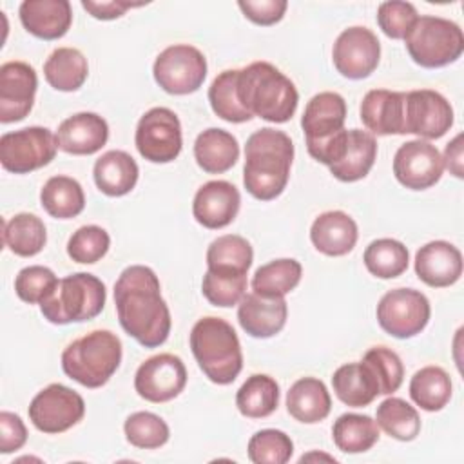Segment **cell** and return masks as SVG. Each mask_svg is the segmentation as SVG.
<instances>
[{
  "label": "cell",
  "instance_id": "obj_1",
  "mask_svg": "<svg viewBox=\"0 0 464 464\" xmlns=\"http://www.w3.org/2000/svg\"><path fill=\"white\" fill-rule=\"evenodd\" d=\"M114 304L121 328L141 346L156 348L167 341L172 321L152 268L127 266L114 283Z\"/></svg>",
  "mask_w": 464,
  "mask_h": 464
},
{
  "label": "cell",
  "instance_id": "obj_2",
  "mask_svg": "<svg viewBox=\"0 0 464 464\" xmlns=\"http://www.w3.org/2000/svg\"><path fill=\"white\" fill-rule=\"evenodd\" d=\"M294 160V143L283 130L270 127L252 132L245 145L243 185L261 201L276 199L286 187Z\"/></svg>",
  "mask_w": 464,
  "mask_h": 464
},
{
  "label": "cell",
  "instance_id": "obj_3",
  "mask_svg": "<svg viewBox=\"0 0 464 464\" xmlns=\"http://www.w3.org/2000/svg\"><path fill=\"white\" fill-rule=\"evenodd\" d=\"M237 96L252 116L272 123L288 121L299 102L294 82L268 62H254L239 69Z\"/></svg>",
  "mask_w": 464,
  "mask_h": 464
},
{
  "label": "cell",
  "instance_id": "obj_4",
  "mask_svg": "<svg viewBox=\"0 0 464 464\" xmlns=\"http://www.w3.org/2000/svg\"><path fill=\"white\" fill-rule=\"evenodd\" d=\"M190 350L203 373L216 384H230L243 368L236 330L221 317H203L190 330Z\"/></svg>",
  "mask_w": 464,
  "mask_h": 464
},
{
  "label": "cell",
  "instance_id": "obj_5",
  "mask_svg": "<svg viewBox=\"0 0 464 464\" xmlns=\"http://www.w3.org/2000/svg\"><path fill=\"white\" fill-rule=\"evenodd\" d=\"M121 362V341L111 330H92L62 352L63 373L85 388H102Z\"/></svg>",
  "mask_w": 464,
  "mask_h": 464
},
{
  "label": "cell",
  "instance_id": "obj_6",
  "mask_svg": "<svg viewBox=\"0 0 464 464\" xmlns=\"http://www.w3.org/2000/svg\"><path fill=\"white\" fill-rule=\"evenodd\" d=\"M107 290L102 279L76 272L58 279L53 292L40 303L44 317L53 324H69L94 319L105 306Z\"/></svg>",
  "mask_w": 464,
  "mask_h": 464
},
{
  "label": "cell",
  "instance_id": "obj_7",
  "mask_svg": "<svg viewBox=\"0 0 464 464\" xmlns=\"http://www.w3.org/2000/svg\"><path fill=\"white\" fill-rule=\"evenodd\" d=\"M411 60L426 69L444 67L460 58L464 51L462 29L440 16H419L404 36Z\"/></svg>",
  "mask_w": 464,
  "mask_h": 464
},
{
  "label": "cell",
  "instance_id": "obj_8",
  "mask_svg": "<svg viewBox=\"0 0 464 464\" xmlns=\"http://www.w3.org/2000/svg\"><path fill=\"white\" fill-rule=\"evenodd\" d=\"M152 74L165 92L190 94L207 78V58L194 45L176 44L156 56Z\"/></svg>",
  "mask_w": 464,
  "mask_h": 464
},
{
  "label": "cell",
  "instance_id": "obj_9",
  "mask_svg": "<svg viewBox=\"0 0 464 464\" xmlns=\"http://www.w3.org/2000/svg\"><path fill=\"white\" fill-rule=\"evenodd\" d=\"M56 134L45 127H25L0 138V163L13 174H27L51 163L56 156Z\"/></svg>",
  "mask_w": 464,
  "mask_h": 464
},
{
  "label": "cell",
  "instance_id": "obj_10",
  "mask_svg": "<svg viewBox=\"0 0 464 464\" xmlns=\"http://www.w3.org/2000/svg\"><path fill=\"white\" fill-rule=\"evenodd\" d=\"M428 297L413 288H395L386 292L377 304L379 326L397 339L420 334L430 321Z\"/></svg>",
  "mask_w": 464,
  "mask_h": 464
},
{
  "label": "cell",
  "instance_id": "obj_11",
  "mask_svg": "<svg viewBox=\"0 0 464 464\" xmlns=\"http://www.w3.org/2000/svg\"><path fill=\"white\" fill-rule=\"evenodd\" d=\"M136 149L141 158L152 163L174 161L181 152V123L174 111L167 107H152L136 127Z\"/></svg>",
  "mask_w": 464,
  "mask_h": 464
},
{
  "label": "cell",
  "instance_id": "obj_12",
  "mask_svg": "<svg viewBox=\"0 0 464 464\" xmlns=\"http://www.w3.org/2000/svg\"><path fill=\"white\" fill-rule=\"evenodd\" d=\"M27 413L38 431L54 435L67 431L83 419L85 402L74 390L53 382L33 397Z\"/></svg>",
  "mask_w": 464,
  "mask_h": 464
},
{
  "label": "cell",
  "instance_id": "obj_13",
  "mask_svg": "<svg viewBox=\"0 0 464 464\" xmlns=\"http://www.w3.org/2000/svg\"><path fill=\"white\" fill-rule=\"evenodd\" d=\"M453 125V109L437 91L417 89L406 92L404 134H417L419 140L442 138Z\"/></svg>",
  "mask_w": 464,
  "mask_h": 464
},
{
  "label": "cell",
  "instance_id": "obj_14",
  "mask_svg": "<svg viewBox=\"0 0 464 464\" xmlns=\"http://www.w3.org/2000/svg\"><path fill=\"white\" fill-rule=\"evenodd\" d=\"M332 60L344 78L362 80L370 76L381 60V44L368 27L353 25L344 29L332 49Z\"/></svg>",
  "mask_w": 464,
  "mask_h": 464
},
{
  "label": "cell",
  "instance_id": "obj_15",
  "mask_svg": "<svg viewBox=\"0 0 464 464\" xmlns=\"http://www.w3.org/2000/svg\"><path fill=\"white\" fill-rule=\"evenodd\" d=\"M187 384V368L174 353H158L140 364L134 390L149 402H167L178 397Z\"/></svg>",
  "mask_w": 464,
  "mask_h": 464
},
{
  "label": "cell",
  "instance_id": "obj_16",
  "mask_svg": "<svg viewBox=\"0 0 464 464\" xmlns=\"http://www.w3.org/2000/svg\"><path fill=\"white\" fill-rule=\"evenodd\" d=\"M444 170V161L435 145L426 140L402 143L393 158V174L401 185L411 190L433 187Z\"/></svg>",
  "mask_w": 464,
  "mask_h": 464
},
{
  "label": "cell",
  "instance_id": "obj_17",
  "mask_svg": "<svg viewBox=\"0 0 464 464\" xmlns=\"http://www.w3.org/2000/svg\"><path fill=\"white\" fill-rule=\"evenodd\" d=\"M38 78L25 62H5L0 67V121L24 120L34 103Z\"/></svg>",
  "mask_w": 464,
  "mask_h": 464
},
{
  "label": "cell",
  "instance_id": "obj_18",
  "mask_svg": "<svg viewBox=\"0 0 464 464\" xmlns=\"http://www.w3.org/2000/svg\"><path fill=\"white\" fill-rule=\"evenodd\" d=\"M239 205V190L225 179H214L198 188L192 201V214L205 228L218 230L236 219Z\"/></svg>",
  "mask_w": 464,
  "mask_h": 464
},
{
  "label": "cell",
  "instance_id": "obj_19",
  "mask_svg": "<svg viewBox=\"0 0 464 464\" xmlns=\"http://www.w3.org/2000/svg\"><path fill=\"white\" fill-rule=\"evenodd\" d=\"M415 274L428 286H451L462 276V254L448 241H430L415 254Z\"/></svg>",
  "mask_w": 464,
  "mask_h": 464
},
{
  "label": "cell",
  "instance_id": "obj_20",
  "mask_svg": "<svg viewBox=\"0 0 464 464\" xmlns=\"http://www.w3.org/2000/svg\"><path fill=\"white\" fill-rule=\"evenodd\" d=\"M286 315L288 306L285 297L261 295L256 292L245 294L237 308V321L241 328L257 339L279 334L286 323Z\"/></svg>",
  "mask_w": 464,
  "mask_h": 464
},
{
  "label": "cell",
  "instance_id": "obj_21",
  "mask_svg": "<svg viewBox=\"0 0 464 464\" xmlns=\"http://www.w3.org/2000/svg\"><path fill=\"white\" fill-rule=\"evenodd\" d=\"M109 140V125L96 112H78L63 120L56 130L58 149L74 154L89 156L98 152Z\"/></svg>",
  "mask_w": 464,
  "mask_h": 464
},
{
  "label": "cell",
  "instance_id": "obj_22",
  "mask_svg": "<svg viewBox=\"0 0 464 464\" xmlns=\"http://www.w3.org/2000/svg\"><path fill=\"white\" fill-rule=\"evenodd\" d=\"M404 100L406 92L388 89L368 91L361 102L364 127L377 136L404 134Z\"/></svg>",
  "mask_w": 464,
  "mask_h": 464
},
{
  "label": "cell",
  "instance_id": "obj_23",
  "mask_svg": "<svg viewBox=\"0 0 464 464\" xmlns=\"http://www.w3.org/2000/svg\"><path fill=\"white\" fill-rule=\"evenodd\" d=\"M18 14L24 29L42 40L62 38L72 22L67 0H24Z\"/></svg>",
  "mask_w": 464,
  "mask_h": 464
},
{
  "label": "cell",
  "instance_id": "obj_24",
  "mask_svg": "<svg viewBox=\"0 0 464 464\" xmlns=\"http://www.w3.org/2000/svg\"><path fill=\"white\" fill-rule=\"evenodd\" d=\"M346 102L341 94L324 91L310 98L301 116V127L306 143L321 141L344 129Z\"/></svg>",
  "mask_w": 464,
  "mask_h": 464
},
{
  "label": "cell",
  "instance_id": "obj_25",
  "mask_svg": "<svg viewBox=\"0 0 464 464\" xmlns=\"http://www.w3.org/2000/svg\"><path fill=\"white\" fill-rule=\"evenodd\" d=\"M357 223L343 210H328L319 214L310 228L312 245L324 256L339 257L357 243Z\"/></svg>",
  "mask_w": 464,
  "mask_h": 464
},
{
  "label": "cell",
  "instance_id": "obj_26",
  "mask_svg": "<svg viewBox=\"0 0 464 464\" xmlns=\"http://www.w3.org/2000/svg\"><path fill=\"white\" fill-rule=\"evenodd\" d=\"M138 163L125 150H107L94 161L92 176L100 192L111 198L129 194L138 181Z\"/></svg>",
  "mask_w": 464,
  "mask_h": 464
},
{
  "label": "cell",
  "instance_id": "obj_27",
  "mask_svg": "<svg viewBox=\"0 0 464 464\" xmlns=\"http://www.w3.org/2000/svg\"><path fill=\"white\" fill-rule=\"evenodd\" d=\"M377 158V141L372 132L350 129L346 147L339 161L330 165V174L339 181L352 183L362 179L373 167Z\"/></svg>",
  "mask_w": 464,
  "mask_h": 464
},
{
  "label": "cell",
  "instance_id": "obj_28",
  "mask_svg": "<svg viewBox=\"0 0 464 464\" xmlns=\"http://www.w3.org/2000/svg\"><path fill=\"white\" fill-rule=\"evenodd\" d=\"M332 386L337 399L352 408L368 406L381 395L379 382L364 361L339 366L332 375Z\"/></svg>",
  "mask_w": 464,
  "mask_h": 464
},
{
  "label": "cell",
  "instance_id": "obj_29",
  "mask_svg": "<svg viewBox=\"0 0 464 464\" xmlns=\"http://www.w3.org/2000/svg\"><path fill=\"white\" fill-rule=\"evenodd\" d=\"M288 413L304 424H315L328 417L332 399L323 381L315 377H303L295 381L286 393Z\"/></svg>",
  "mask_w": 464,
  "mask_h": 464
},
{
  "label": "cell",
  "instance_id": "obj_30",
  "mask_svg": "<svg viewBox=\"0 0 464 464\" xmlns=\"http://www.w3.org/2000/svg\"><path fill=\"white\" fill-rule=\"evenodd\" d=\"M196 163L208 174H221L232 169L239 158L237 140L223 129L210 127L194 141Z\"/></svg>",
  "mask_w": 464,
  "mask_h": 464
},
{
  "label": "cell",
  "instance_id": "obj_31",
  "mask_svg": "<svg viewBox=\"0 0 464 464\" xmlns=\"http://www.w3.org/2000/svg\"><path fill=\"white\" fill-rule=\"evenodd\" d=\"M252 257V246L245 237L225 234L208 245L207 266L208 272L218 276H246Z\"/></svg>",
  "mask_w": 464,
  "mask_h": 464
},
{
  "label": "cell",
  "instance_id": "obj_32",
  "mask_svg": "<svg viewBox=\"0 0 464 464\" xmlns=\"http://www.w3.org/2000/svg\"><path fill=\"white\" fill-rule=\"evenodd\" d=\"M87 74V58L74 47L54 49L44 63V76L47 83L56 91H78L85 83Z\"/></svg>",
  "mask_w": 464,
  "mask_h": 464
},
{
  "label": "cell",
  "instance_id": "obj_33",
  "mask_svg": "<svg viewBox=\"0 0 464 464\" xmlns=\"http://www.w3.org/2000/svg\"><path fill=\"white\" fill-rule=\"evenodd\" d=\"M40 203L51 218L71 219L83 210L85 194L74 178L53 176L40 190Z\"/></svg>",
  "mask_w": 464,
  "mask_h": 464
},
{
  "label": "cell",
  "instance_id": "obj_34",
  "mask_svg": "<svg viewBox=\"0 0 464 464\" xmlns=\"http://www.w3.org/2000/svg\"><path fill=\"white\" fill-rule=\"evenodd\" d=\"M4 245L20 257H31L42 252L47 241L44 221L29 212L14 214L9 221H4L2 228Z\"/></svg>",
  "mask_w": 464,
  "mask_h": 464
},
{
  "label": "cell",
  "instance_id": "obj_35",
  "mask_svg": "<svg viewBox=\"0 0 464 464\" xmlns=\"http://www.w3.org/2000/svg\"><path fill=\"white\" fill-rule=\"evenodd\" d=\"M279 404V386L276 379L265 373L250 375L236 393V406L248 419L272 415Z\"/></svg>",
  "mask_w": 464,
  "mask_h": 464
},
{
  "label": "cell",
  "instance_id": "obj_36",
  "mask_svg": "<svg viewBox=\"0 0 464 464\" xmlns=\"http://www.w3.org/2000/svg\"><path fill=\"white\" fill-rule=\"evenodd\" d=\"M411 401L426 411L442 410L451 399V379L440 366H424L410 381Z\"/></svg>",
  "mask_w": 464,
  "mask_h": 464
},
{
  "label": "cell",
  "instance_id": "obj_37",
  "mask_svg": "<svg viewBox=\"0 0 464 464\" xmlns=\"http://www.w3.org/2000/svg\"><path fill=\"white\" fill-rule=\"evenodd\" d=\"M332 439L344 453H362L379 440V426L370 415L343 413L332 426Z\"/></svg>",
  "mask_w": 464,
  "mask_h": 464
},
{
  "label": "cell",
  "instance_id": "obj_38",
  "mask_svg": "<svg viewBox=\"0 0 464 464\" xmlns=\"http://www.w3.org/2000/svg\"><path fill=\"white\" fill-rule=\"evenodd\" d=\"M303 266L295 259H276L259 266L252 277V290L261 295L285 297L301 281Z\"/></svg>",
  "mask_w": 464,
  "mask_h": 464
},
{
  "label": "cell",
  "instance_id": "obj_39",
  "mask_svg": "<svg viewBox=\"0 0 464 464\" xmlns=\"http://www.w3.org/2000/svg\"><path fill=\"white\" fill-rule=\"evenodd\" d=\"M368 272L381 279H393L408 268V248L392 237H381L372 241L362 256Z\"/></svg>",
  "mask_w": 464,
  "mask_h": 464
},
{
  "label": "cell",
  "instance_id": "obj_40",
  "mask_svg": "<svg viewBox=\"0 0 464 464\" xmlns=\"http://www.w3.org/2000/svg\"><path fill=\"white\" fill-rule=\"evenodd\" d=\"M237 74L239 69L223 71L208 87V102L214 114L230 123H243L254 118L239 102Z\"/></svg>",
  "mask_w": 464,
  "mask_h": 464
},
{
  "label": "cell",
  "instance_id": "obj_41",
  "mask_svg": "<svg viewBox=\"0 0 464 464\" xmlns=\"http://www.w3.org/2000/svg\"><path fill=\"white\" fill-rule=\"evenodd\" d=\"M377 426L390 437L410 442L420 431V417L417 410L404 399L388 397L377 406Z\"/></svg>",
  "mask_w": 464,
  "mask_h": 464
},
{
  "label": "cell",
  "instance_id": "obj_42",
  "mask_svg": "<svg viewBox=\"0 0 464 464\" xmlns=\"http://www.w3.org/2000/svg\"><path fill=\"white\" fill-rule=\"evenodd\" d=\"M125 439L134 446L141 450H156L163 446L169 437V426L167 422L150 411H136L125 419L123 424Z\"/></svg>",
  "mask_w": 464,
  "mask_h": 464
},
{
  "label": "cell",
  "instance_id": "obj_43",
  "mask_svg": "<svg viewBox=\"0 0 464 464\" xmlns=\"http://www.w3.org/2000/svg\"><path fill=\"white\" fill-rule=\"evenodd\" d=\"M246 450L256 464H285L294 453V442L285 431L268 428L254 433Z\"/></svg>",
  "mask_w": 464,
  "mask_h": 464
},
{
  "label": "cell",
  "instance_id": "obj_44",
  "mask_svg": "<svg viewBox=\"0 0 464 464\" xmlns=\"http://www.w3.org/2000/svg\"><path fill=\"white\" fill-rule=\"evenodd\" d=\"M111 246L109 234L98 225L80 227L67 241V254L72 261L92 265L100 261Z\"/></svg>",
  "mask_w": 464,
  "mask_h": 464
},
{
  "label": "cell",
  "instance_id": "obj_45",
  "mask_svg": "<svg viewBox=\"0 0 464 464\" xmlns=\"http://www.w3.org/2000/svg\"><path fill=\"white\" fill-rule=\"evenodd\" d=\"M362 361L373 372L381 388V395H392L399 390L404 377V366L395 352L386 346H373L364 353Z\"/></svg>",
  "mask_w": 464,
  "mask_h": 464
},
{
  "label": "cell",
  "instance_id": "obj_46",
  "mask_svg": "<svg viewBox=\"0 0 464 464\" xmlns=\"http://www.w3.org/2000/svg\"><path fill=\"white\" fill-rule=\"evenodd\" d=\"M58 277L51 268L42 265H31L22 268L14 277V292L22 301L34 304L42 303L53 292Z\"/></svg>",
  "mask_w": 464,
  "mask_h": 464
},
{
  "label": "cell",
  "instance_id": "obj_47",
  "mask_svg": "<svg viewBox=\"0 0 464 464\" xmlns=\"http://www.w3.org/2000/svg\"><path fill=\"white\" fill-rule=\"evenodd\" d=\"M246 290V276H218L207 270L201 281V292L205 299L214 306H234L237 304Z\"/></svg>",
  "mask_w": 464,
  "mask_h": 464
},
{
  "label": "cell",
  "instance_id": "obj_48",
  "mask_svg": "<svg viewBox=\"0 0 464 464\" xmlns=\"http://www.w3.org/2000/svg\"><path fill=\"white\" fill-rule=\"evenodd\" d=\"M419 18L417 9L410 2L392 0L382 2L377 9V24L388 38L404 40L415 20Z\"/></svg>",
  "mask_w": 464,
  "mask_h": 464
},
{
  "label": "cell",
  "instance_id": "obj_49",
  "mask_svg": "<svg viewBox=\"0 0 464 464\" xmlns=\"http://www.w3.org/2000/svg\"><path fill=\"white\" fill-rule=\"evenodd\" d=\"M243 14L257 25L277 24L288 7L286 0H239L237 2Z\"/></svg>",
  "mask_w": 464,
  "mask_h": 464
},
{
  "label": "cell",
  "instance_id": "obj_50",
  "mask_svg": "<svg viewBox=\"0 0 464 464\" xmlns=\"http://www.w3.org/2000/svg\"><path fill=\"white\" fill-rule=\"evenodd\" d=\"M27 440L24 420L11 411L0 413V453H13Z\"/></svg>",
  "mask_w": 464,
  "mask_h": 464
},
{
  "label": "cell",
  "instance_id": "obj_51",
  "mask_svg": "<svg viewBox=\"0 0 464 464\" xmlns=\"http://www.w3.org/2000/svg\"><path fill=\"white\" fill-rule=\"evenodd\" d=\"M143 4H130V2H120V0H109V2H94V0H82V7L98 20H114L123 16V13L130 7H140Z\"/></svg>",
  "mask_w": 464,
  "mask_h": 464
},
{
  "label": "cell",
  "instance_id": "obj_52",
  "mask_svg": "<svg viewBox=\"0 0 464 464\" xmlns=\"http://www.w3.org/2000/svg\"><path fill=\"white\" fill-rule=\"evenodd\" d=\"M444 167L457 178L464 176V167H462V134H457L444 150Z\"/></svg>",
  "mask_w": 464,
  "mask_h": 464
}]
</instances>
